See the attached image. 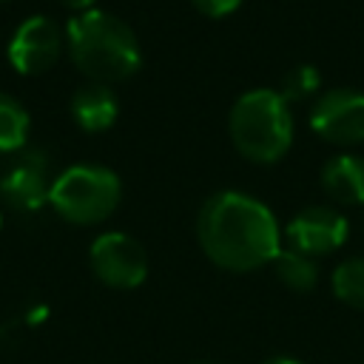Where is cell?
<instances>
[{
  "label": "cell",
  "mask_w": 364,
  "mask_h": 364,
  "mask_svg": "<svg viewBox=\"0 0 364 364\" xmlns=\"http://www.w3.org/2000/svg\"><path fill=\"white\" fill-rule=\"evenodd\" d=\"M196 239L202 253L230 273L259 270L282 250L273 210L242 191H216L205 199L196 216Z\"/></svg>",
  "instance_id": "6da1fadb"
},
{
  "label": "cell",
  "mask_w": 364,
  "mask_h": 364,
  "mask_svg": "<svg viewBox=\"0 0 364 364\" xmlns=\"http://www.w3.org/2000/svg\"><path fill=\"white\" fill-rule=\"evenodd\" d=\"M65 46L71 63L91 82H125L142 65V48L134 28L102 9L74 14L65 26Z\"/></svg>",
  "instance_id": "7a4b0ae2"
},
{
  "label": "cell",
  "mask_w": 364,
  "mask_h": 364,
  "mask_svg": "<svg viewBox=\"0 0 364 364\" xmlns=\"http://www.w3.org/2000/svg\"><path fill=\"white\" fill-rule=\"evenodd\" d=\"M228 134L239 156L256 165L279 162L293 145V111L276 88L245 91L230 114Z\"/></svg>",
  "instance_id": "3957f363"
},
{
  "label": "cell",
  "mask_w": 364,
  "mask_h": 364,
  "mask_svg": "<svg viewBox=\"0 0 364 364\" xmlns=\"http://www.w3.org/2000/svg\"><path fill=\"white\" fill-rule=\"evenodd\" d=\"M122 199L119 176L105 165H71L51 179L48 205L71 225H100L105 222Z\"/></svg>",
  "instance_id": "277c9868"
},
{
  "label": "cell",
  "mask_w": 364,
  "mask_h": 364,
  "mask_svg": "<svg viewBox=\"0 0 364 364\" xmlns=\"http://www.w3.org/2000/svg\"><path fill=\"white\" fill-rule=\"evenodd\" d=\"M88 262L94 276L114 290H134L148 276V253L145 247L125 230L100 233L91 242Z\"/></svg>",
  "instance_id": "5b68a950"
},
{
  "label": "cell",
  "mask_w": 364,
  "mask_h": 364,
  "mask_svg": "<svg viewBox=\"0 0 364 364\" xmlns=\"http://www.w3.org/2000/svg\"><path fill=\"white\" fill-rule=\"evenodd\" d=\"M310 128L330 145L364 142V91L330 88L310 105Z\"/></svg>",
  "instance_id": "8992f818"
},
{
  "label": "cell",
  "mask_w": 364,
  "mask_h": 364,
  "mask_svg": "<svg viewBox=\"0 0 364 364\" xmlns=\"http://www.w3.org/2000/svg\"><path fill=\"white\" fill-rule=\"evenodd\" d=\"M350 236V222L341 216V210L330 205H310L301 208L287 225H284V239L287 247L304 253V256H330L336 253Z\"/></svg>",
  "instance_id": "52a82bcc"
},
{
  "label": "cell",
  "mask_w": 364,
  "mask_h": 364,
  "mask_svg": "<svg viewBox=\"0 0 364 364\" xmlns=\"http://www.w3.org/2000/svg\"><path fill=\"white\" fill-rule=\"evenodd\" d=\"M63 43H65V34L51 17L46 14L26 17L9 40V63L14 71L26 77L43 74L60 60Z\"/></svg>",
  "instance_id": "ba28073f"
},
{
  "label": "cell",
  "mask_w": 364,
  "mask_h": 364,
  "mask_svg": "<svg viewBox=\"0 0 364 364\" xmlns=\"http://www.w3.org/2000/svg\"><path fill=\"white\" fill-rule=\"evenodd\" d=\"M48 159L40 151H26L3 176H0V196L9 208L20 210V213H31L40 210L43 205H48V191H51V179H48Z\"/></svg>",
  "instance_id": "9c48e42d"
},
{
  "label": "cell",
  "mask_w": 364,
  "mask_h": 364,
  "mask_svg": "<svg viewBox=\"0 0 364 364\" xmlns=\"http://www.w3.org/2000/svg\"><path fill=\"white\" fill-rule=\"evenodd\" d=\"M321 191L347 208L364 205V156L358 154H336L321 168Z\"/></svg>",
  "instance_id": "30bf717a"
},
{
  "label": "cell",
  "mask_w": 364,
  "mask_h": 364,
  "mask_svg": "<svg viewBox=\"0 0 364 364\" xmlns=\"http://www.w3.org/2000/svg\"><path fill=\"white\" fill-rule=\"evenodd\" d=\"M71 117L74 122L88 131V134H100L108 131L117 117H119V102L117 94L111 91V85L102 82H85L82 88L74 91L71 97Z\"/></svg>",
  "instance_id": "8fae6325"
},
{
  "label": "cell",
  "mask_w": 364,
  "mask_h": 364,
  "mask_svg": "<svg viewBox=\"0 0 364 364\" xmlns=\"http://www.w3.org/2000/svg\"><path fill=\"white\" fill-rule=\"evenodd\" d=\"M270 264H273L276 279L287 290H293V293H310L316 287V282H318V264H316V259L313 256H304V253H299L293 247H282Z\"/></svg>",
  "instance_id": "7c38bea8"
},
{
  "label": "cell",
  "mask_w": 364,
  "mask_h": 364,
  "mask_svg": "<svg viewBox=\"0 0 364 364\" xmlns=\"http://www.w3.org/2000/svg\"><path fill=\"white\" fill-rule=\"evenodd\" d=\"M28 111L11 97L0 91V154H14L28 142Z\"/></svg>",
  "instance_id": "4fadbf2b"
},
{
  "label": "cell",
  "mask_w": 364,
  "mask_h": 364,
  "mask_svg": "<svg viewBox=\"0 0 364 364\" xmlns=\"http://www.w3.org/2000/svg\"><path fill=\"white\" fill-rule=\"evenodd\" d=\"M330 290L341 304L364 310V256H353L336 264L330 276Z\"/></svg>",
  "instance_id": "5bb4252c"
},
{
  "label": "cell",
  "mask_w": 364,
  "mask_h": 364,
  "mask_svg": "<svg viewBox=\"0 0 364 364\" xmlns=\"http://www.w3.org/2000/svg\"><path fill=\"white\" fill-rule=\"evenodd\" d=\"M318 85H321L318 68L301 63V65L290 68V71L282 77V85H279L276 91H279L287 102H304V100H313V97H316Z\"/></svg>",
  "instance_id": "9a60e30c"
},
{
  "label": "cell",
  "mask_w": 364,
  "mask_h": 364,
  "mask_svg": "<svg viewBox=\"0 0 364 364\" xmlns=\"http://www.w3.org/2000/svg\"><path fill=\"white\" fill-rule=\"evenodd\" d=\"M191 3L205 17H228L242 6V0H191Z\"/></svg>",
  "instance_id": "2e32d148"
},
{
  "label": "cell",
  "mask_w": 364,
  "mask_h": 364,
  "mask_svg": "<svg viewBox=\"0 0 364 364\" xmlns=\"http://www.w3.org/2000/svg\"><path fill=\"white\" fill-rule=\"evenodd\" d=\"M68 11H74V14H80V11H88V9H94V3L97 0H60Z\"/></svg>",
  "instance_id": "e0dca14e"
},
{
  "label": "cell",
  "mask_w": 364,
  "mask_h": 364,
  "mask_svg": "<svg viewBox=\"0 0 364 364\" xmlns=\"http://www.w3.org/2000/svg\"><path fill=\"white\" fill-rule=\"evenodd\" d=\"M262 364H301V361H296V358H290V355H270V358H264Z\"/></svg>",
  "instance_id": "ac0fdd59"
},
{
  "label": "cell",
  "mask_w": 364,
  "mask_h": 364,
  "mask_svg": "<svg viewBox=\"0 0 364 364\" xmlns=\"http://www.w3.org/2000/svg\"><path fill=\"white\" fill-rule=\"evenodd\" d=\"M0 228H3V213H0Z\"/></svg>",
  "instance_id": "d6986e66"
},
{
  "label": "cell",
  "mask_w": 364,
  "mask_h": 364,
  "mask_svg": "<svg viewBox=\"0 0 364 364\" xmlns=\"http://www.w3.org/2000/svg\"><path fill=\"white\" fill-rule=\"evenodd\" d=\"M202 364H210V361H202Z\"/></svg>",
  "instance_id": "ffe728a7"
},
{
  "label": "cell",
  "mask_w": 364,
  "mask_h": 364,
  "mask_svg": "<svg viewBox=\"0 0 364 364\" xmlns=\"http://www.w3.org/2000/svg\"><path fill=\"white\" fill-rule=\"evenodd\" d=\"M0 3H9V0H0Z\"/></svg>",
  "instance_id": "44dd1931"
}]
</instances>
